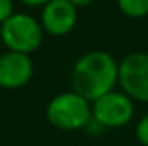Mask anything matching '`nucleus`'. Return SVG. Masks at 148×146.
<instances>
[{"instance_id": "1", "label": "nucleus", "mask_w": 148, "mask_h": 146, "mask_svg": "<svg viewBox=\"0 0 148 146\" xmlns=\"http://www.w3.org/2000/svg\"><path fill=\"white\" fill-rule=\"evenodd\" d=\"M71 80L77 94L88 102H95L117 85L118 65L115 58L104 50L88 52L76 61Z\"/></svg>"}, {"instance_id": "2", "label": "nucleus", "mask_w": 148, "mask_h": 146, "mask_svg": "<svg viewBox=\"0 0 148 146\" xmlns=\"http://www.w3.org/2000/svg\"><path fill=\"white\" fill-rule=\"evenodd\" d=\"M46 116L54 127L62 130H79L91 120L90 102L76 91H66L52 97Z\"/></svg>"}, {"instance_id": "3", "label": "nucleus", "mask_w": 148, "mask_h": 146, "mask_svg": "<svg viewBox=\"0 0 148 146\" xmlns=\"http://www.w3.org/2000/svg\"><path fill=\"white\" fill-rule=\"evenodd\" d=\"M0 38L8 50L30 55L43 43V27L25 13H13L0 25Z\"/></svg>"}, {"instance_id": "4", "label": "nucleus", "mask_w": 148, "mask_h": 146, "mask_svg": "<svg viewBox=\"0 0 148 146\" xmlns=\"http://www.w3.org/2000/svg\"><path fill=\"white\" fill-rule=\"evenodd\" d=\"M118 83L131 99L148 102V54L126 55L118 65Z\"/></svg>"}, {"instance_id": "5", "label": "nucleus", "mask_w": 148, "mask_h": 146, "mask_svg": "<svg viewBox=\"0 0 148 146\" xmlns=\"http://www.w3.org/2000/svg\"><path fill=\"white\" fill-rule=\"evenodd\" d=\"M91 116L104 127H121L128 124L134 116L132 99L125 93L112 90L93 102Z\"/></svg>"}, {"instance_id": "6", "label": "nucleus", "mask_w": 148, "mask_h": 146, "mask_svg": "<svg viewBox=\"0 0 148 146\" xmlns=\"http://www.w3.org/2000/svg\"><path fill=\"white\" fill-rule=\"evenodd\" d=\"M77 8L69 0H51L43 6L41 27L52 36H65L76 27Z\"/></svg>"}, {"instance_id": "7", "label": "nucleus", "mask_w": 148, "mask_h": 146, "mask_svg": "<svg viewBox=\"0 0 148 146\" xmlns=\"http://www.w3.org/2000/svg\"><path fill=\"white\" fill-rule=\"evenodd\" d=\"M32 75L33 63L27 54L8 50L0 55V88H21L30 82Z\"/></svg>"}, {"instance_id": "8", "label": "nucleus", "mask_w": 148, "mask_h": 146, "mask_svg": "<svg viewBox=\"0 0 148 146\" xmlns=\"http://www.w3.org/2000/svg\"><path fill=\"white\" fill-rule=\"evenodd\" d=\"M120 11L128 17H145L148 14V0H117Z\"/></svg>"}, {"instance_id": "9", "label": "nucleus", "mask_w": 148, "mask_h": 146, "mask_svg": "<svg viewBox=\"0 0 148 146\" xmlns=\"http://www.w3.org/2000/svg\"><path fill=\"white\" fill-rule=\"evenodd\" d=\"M136 137L143 146H148V115L140 118L136 127Z\"/></svg>"}, {"instance_id": "10", "label": "nucleus", "mask_w": 148, "mask_h": 146, "mask_svg": "<svg viewBox=\"0 0 148 146\" xmlns=\"http://www.w3.org/2000/svg\"><path fill=\"white\" fill-rule=\"evenodd\" d=\"M14 13V3L13 0H0V25Z\"/></svg>"}, {"instance_id": "11", "label": "nucleus", "mask_w": 148, "mask_h": 146, "mask_svg": "<svg viewBox=\"0 0 148 146\" xmlns=\"http://www.w3.org/2000/svg\"><path fill=\"white\" fill-rule=\"evenodd\" d=\"M24 5H29V6H44L46 3H49L51 0H21Z\"/></svg>"}, {"instance_id": "12", "label": "nucleus", "mask_w": 148, "mask_h": 146, "mask_svg": "<svg viewBox=\"0 0 148 146\" xmlns=\"http://www.w3.org/2000/svg\"><path fill=\"white\" fill-rule=\"evenodd\" d=\"M69 2H71L76 8H79V6H87V5H90V3H93V0H69Z\"/></svg>"}]
</instances>
